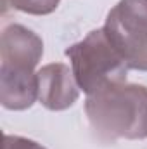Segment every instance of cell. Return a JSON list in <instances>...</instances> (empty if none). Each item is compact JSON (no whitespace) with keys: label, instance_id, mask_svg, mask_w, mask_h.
<instances>
[{"label":"cell","instance_id":"ba28073f","mask_svg":"<svg viewBox=\"0 0 147 149\" xmlns=\"http://www.w3.org/2000/svg\"><path fill=\"white\" fill-rule=\"evenodd\" d=\"M2 149H45L42 144H38L31 139L26 137H19V135H3V144Z\"/></svg>","mask_w":147,"mask_h":149},{"label":"cell","instance_id":"5b68a950","mask_svg":"<svg viewBox=\"0 0 147 149\" xmlns=\"http://www.w3.org/2000/svg\"><path fill=\"white\" fill-rule=\"evenodd\" d=\"M43 56V42L37 33L21 24H10L0 37V66L33 70Z\"/></svg>","mask_w":147,"mask_h":149},{"label":"cell","instance_id":"8992f818","mask_svg":"<svg viewBox=\"0 0 147 149\" xmlns=\"http://www.w3.org/2000/svg\"><path fill=\"white\" fill-rule=\"evenodd\" d=\"M38 99V74L33 70L0 66V102L5 109L23 111Z\"/></svg>","mask_w":147,"mask_h":149},{"label":"cell","instance_id":"277c9868","mask_svg":"<svg viewBox=\"0 0 147 149\" xmlns=\"http://www.w3.org/2000/svg\"><path fill=\"white\" fill-rule=\"evenodd\" d=\"M38 101L50 111H64L80 97V87L73 70L62 63H52L37 71Z\"/></svg>","mask_w":147,"mask_h":149},{"label":"cell","instance_id":"3957f363","mask_svg":"<svg viewBox=\"0 0 147 149\" xmlns=\"http://www.w3.org/2000/svg\"><path fill=\"white\" fill-rule=\"evenodd\" d=\"M102 28L130 70L147 71V0H119Z\"/></svg>","mask_w":147,"mask_h":149},{"label":"cell","instance_id":"6da1fadb","mask_svg":"<svg viewBox=\"0 0 147 149\" xmlns=\"http://www.w3.org/2000/svg\"><path fill=\"white\" fill-rule=\"evenodd\" d=\"M85 113L101 142L147 137V88L142 85L126 81L107 85L87 95Z\"/></svg>","mask_w":147,"mask_h":149},{"label":"cell","instance_id":"52a82bcc","mask_svg":"<svg viewBox=\"0 0 147 149\" xmlns=\"http://www.w3.org/2000/svg\"><path fill=\"white\" fill-rule=\"evenodd\" d=\"M59 2L61 0H2V9L3 12L12 9L31 16H45L52 14L59 7Z\"/></svg>","mask_w":147,"mask_h":149},{"label":"cell","instance_id":"7a4b0ae2","mask_svg":"<svg viewBox=\"0 0 147 149\" xmlns=\"http://www.w3.org/2000/svg\"><path fill=\"white\" fill-rule=\"evenodd\" d=\"M66 56L71 61V70L80 90L87 95L112 83L126 81L130 68L119 50L111 43L104 28L90 31L81 42L68 47Z\"/></svg>","mask_w":147,"mask_h":149}]
</instances>
